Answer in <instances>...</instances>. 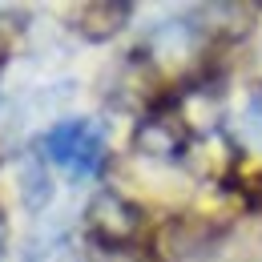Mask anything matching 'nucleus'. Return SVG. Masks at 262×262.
I'll return each instance as SVG.
<instances>
[{
    "label": "nucleus",
    "mask_w": 262,
    "mask_h": 262,
    "mask_svg": "<svg viewBox=\"0 0 262 262\" xmlns=\"http://www.w3.org/2000/svg\"><path fill=\"white\" fill-rule=\"evenodd\" d=\"M93 262H137V258H133L129 250H101Z\"/></svg>",
    "instance_id": "nucleus-8"
},
{
    "label": "nucleus",
    "mask_w": 262,
    "mask_h": 262,
    "mask_svg": "<svg viewBox=\"0 0 262 262\" xmlns=\"http://www.w3.org/2000/svg\"><path fill=\"white\" fill-rule=\"evenodd\" d=\"M222 226L198 214H178L158 230V254L162 262H206L218 254Z\"/></svg>",
    "instance_id": "nucleus-1"
},
{
    "label": "nucleus",
    "mask_w": 262,
    "mask_h": 262,
    "mask_svg": "<svg viewBox=\"0 0 262 262\" xmlns=\"http://www.w3.org/2000/svg\"><path fill=\"white\" fill-rule=\"evenodd\" d=\"M85 226L105 250H125V242H133L141 230V210L113 190H101L85 210Z\"/></svg>",
    "instance_id": "nucleus-2"
},
{
    "label": "nucleus",
    "mask_w": 262,
    "mask_h": 262,
    "mask_svg": "<svg viewBox=\"0 0 262 262\" xmlns=\"http://www.w3.org/2000/svg\"><path fill=\"white\" fill-rule=\"evenodd\" d=\"M4 61H8V40L0 36V69H4Z\"/></svg>",
    "instance_id": "nucleus-10"
},
{
    "label": "nucleus",
    "mask_w": 262,
    "mask_h": 262,
    "mask_svg": "<svg viewBox=\"0 0 262 262\" xmlns=\"http://www.w3.org/2000/svg\"><path fill=\"white\" fill-rule=\"evenodd\" d=\"M93 129V121H81V117H69V121H57L53 129L45 133V141H40V149L53 158V162L61 165H73L77 158V149H81V141H85V133Z\"/></svg>",
    "instance_id": "nucleus-5"
},
{
    "label": "nucleus",
    "mask_w": 262,
    "mask_h": 262,
    "mask_svg": "<svg viewBox=\"0 0 262 262\" xmlns=\"http://www.w3.org/2000/svg\"><path fill=\"white\" fill-rule=\"evenodd\" d=\"M246 137L262 145V85L250 93V105H246Z\"/></svg>",
    "instance_id": "nucleus-7"
},
{
    "label": "nucleus",
    "mask_w": 262,
    "mask_h": 262,
    "mask_svg": "<svg viewBox=\"0 0 262 262\" xmlns=\"http://www.w3.org/2000/svg\"><path fill=\"white\" fill-rule=\"evenodd\" d=\"M20 202H25V210H33V214H40V210L53 202L49 169H45V162H40L36 154H29V158L20 162Z\"/></svg>",
    "instance_id": "nucleus-6"
},
{
    "label": "nucleus",
    "mask_w": 262,
    "mask_h": 262,
    "mask_svg": "<svg viewBox=\"0 0 262 262\" xmlns=\"http://www.w3.org/2000/svg\"><path fill=\"white\" fill-rule=\"evenodd\" d=\"M133 149L145 158H182L186 149V125L173 113H149L133 129Z\"/></svg>",
    "instance_id": "nucleus-3"
},
{
    "label": "nucleus",
    "mask_w": 262,
    "mask_h": 262,
    "mask_svg": "<svg viewBox=\"0 0 262 262\" xmlns=\"http://www.w3.org/2000/svg\"><path fill=\"white\" fill-rule=\"evenodd\" d=\"M4 246H8V226H4V218H0V258H4Z\"/></svg>",
    "instance_id": "nucleus-9"
},
{
    "label": "nucleus",
    "mask_w": 262,
    "mask_h": 262,
    "mask_svg": "<svg viewBox=\"0 0 262 262\" xmlns=\"http://www.w3.org/2000/svg\"><path fill=\"white\" fill-rule=\"evenodd\" d=\"M133 8L125 0H89V4H81L77 12H73V29L85 36V40H113V36L121 33L125 25H129Z\"/></svg>",
    "instance_id": "nucleus-4"
}]
</instances>
